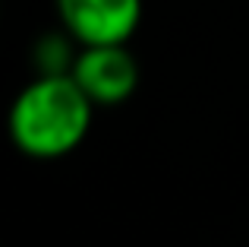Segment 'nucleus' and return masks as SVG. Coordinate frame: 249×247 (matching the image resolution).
Here are the masks:
<instances>
[{
  "mask_svg": "<svg viewBox=\"0 0 249 247\" xmlns=\"http://www.w3.org/2000/svg\"><path fill=\"white\" fill-rule=\"evenodd\" d=\"M57 13L79 44H126L142 19V0H57Z\"/></svg>",
  "mask_w": 249,
  "mask_h": 247,
  "instance_id": "nucleus-3",
  "label": "nucleus"
},
{
  "mask_svg": "<svg viewBox=\"0 0 249 247\" xmlns=\"http://www.w3.org/2000/svg\"><path fill=\"white\" fill-rule=\"evenodd\" d=\"M91 108V99L70 73L38 76L10 108V140L32 159L70 155L89 133Z\"/></svg>",
  "mask_w": 249,
  "mask_h": 247,
  "instance_id": "nucleus-1",
  "label": "nucleus"
},
{
  "mask_svg": "<svg viewBox=\"0 0 249 247\" xmlns=\"http://www.w3.org/2000/svg\"><path fill=\"white\" fill-rule=\"evenodd\" d=\"M73 76L91 105H120L139 86V67L126 44H82L76 54Z\"/></svg>",
  "mask_w": 249,
  "mask_h": 247,
  "instance_id": "nucleus-2",
  "label": "nucleus"
},
{
  "mask_svg": "<svg viewBox=\"0 0 249 247\" xmlns=\"http://www.w3.org/2000/svg\"><path fill=\"white\" fill-rule=\"evenodd\" d=\"M70 32L67 35H44L35 48V63H38V76H63L73 73V44H70Z\"/></svg>",
  "mask_w": 249,
  "mask_h": 247,
  "instance_id": "nucleus-4",
  "label": "nucleus"
}]
</instances>
